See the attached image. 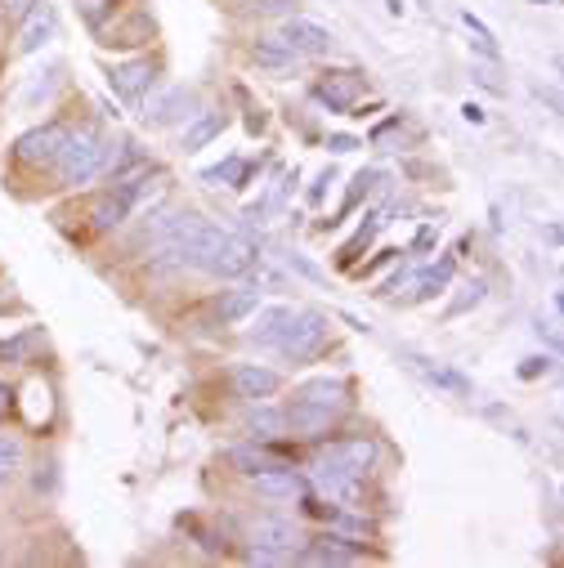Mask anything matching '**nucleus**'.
Segmentation results:
<instances>
[{
    "instance_id": "nucleus-1",
    "label": "nucleus",
    "mask_w": 564,
    "mask_h": 568,
    "mask_svg": "<svg viewBox=\"0 0 564 568\" xmlns=\"http://www.w3.org/2000/svg\"><path fill=\"white\" fill-rule=\"evenodd\" d=\"M103 162H108V139L94 125H81V130H68L63 149L54 158V171L63 189H81L94 175H103Z\"/></svg>"
},
{
    "instance_id": "nucleus-2",
    "label": "nucleus",
    "mask_w": 564,
    "mask_h": 568,
    "mask_svg": "<svg viewBox=\"0 0 564 568\" xmlns=\"http://www.w3.org/2000/svg\"><path fill=\"white\" fill-rule=\"evenodd\" d=\"M193 268H202L211 277H242L255 268V242L242 233H224V229L207 224L198 255H193Z\"/></svg>"
},
{
    "instance_id": "nucleus-3",
    "label": "nucleus",
    "mask_w": 564,
    "mask_h": 568,
    "mask_svg": "<svg viewBox=\"0 0 564 568\" xmlns=\"http://www.w3.org/2000/svg\"><path fill=\"white\" fill-rule=\"evenodd\" d=\"M328 341H332V327H328V318L319 310H292L288 318H282V327H278V336L269 345L278 354L296 358V363H310V358H319L328 349Z\"/></svg>"
},
{
    "instance_id": "nucleus-4",
    "label": "nucleus",
    "mask_w": 564,
    "mask_h": 568,
    "mask_svg": "<svg viewBox=\"0 0 564 568\" xmlns=\"http://www.w3.org/2000/svg\"><path fill=\"white\" fill-rule=\"evenodd\" d=\"M108 85L117 90V99H125L130 108H139V103H144V94L158 85V63L153 59L117 63V68H108Z\"/></svg>"
},
{
    "instance_id": "nucleus-5",
    "label": "nucleus",
    "mask_w": 564,
    "mask_h": 568,
    "mask_svg": "<svg viewBox=\"0 0 564 568\" xmlns=\"http://www.w3.org/2000/svg\"><path fill=\"white\" fill-rule=\"evenodd\" d=\"M63 139H68V125H59V121L37 125V130H28L19 144H14V158H19L23 166H54Z\"/></svg>"
},
{
    "instance_id": "nucleus-6",
    "label": "nucleus",
    "mask_w": 564,
    "mask_h": 568,
    "mask_svg": "<svg viewBox=\"0 0 564 568\" xmlns=\"http://www.w3.org/2000/svg\"><path fill=\"white\" fill-rule=\"evenodd\" d=\"M310 475H314V488H319L323 497H332V501H359V484H363V479L350 475L332 453H323Z\"/></svg>"
},
{
    "instance_id": "nucleus-7",
    "label": "nucleus",
    "mask_w": 564,
    "mask_h": 568,
    "mask_svg": "<svg viewBox=\"0 0 564 568\" xmlns=\"http://www.w3.org/2000/svg\"><path fill=\"white\" fill-rule=\"evenodd\" d=\"M282 41H288L301 59H319V54L332 50V32L323 23H314V19H301V14L282 23Z\"/></svg>"
},
{
    "instance_id": "nucleus-8",
    "label": "nucleus",
    "mask_w": 564,
    "mask_h": 568,
    "mask_svg": "<svg viewBox=\"0 0 564 568\" xmlns=\"http://www.w3.org/2000/svg\"><path fill=\"white\" fill-rule=\"evenodd\" d=\"M251 546H264V550H278V555L296 559V550L305 546V537L288 519H260V524H251Z\"/></svg>"
},
{
    "instance_id": "nucleus-9",
    "label": "nucleus",
    "mask_w": 564,
    "mask_h": 568,
    "mask_svg": "<svg viewBox=\"0 0 564 568\" xmlns=\"http://www.w3.org/2000/svg\"><path fill=\"white\" fill-rule=\"evenodd\" d=\"M233 389L242 398H251V403H264V398H273L282 389V376L273 367H264V363H238L233 367Z\"/></svg>"
},
{
    "instance_id": "nucleus-10",
    "label": "nucleus",
    "mask_w": 564,
    "mask_h": 568,
    "mask_svg": "<svg viewBox=\"0 0 564 568\" xmlns=\"http://www.w3.org/2000/svg\"><path fill=\"white\" fill-rule=\"evenodd\" d=\"M19 23H23L19 28V54H37L54 37V6H50V0H37V6Z\"/></svg>"
},
{
    "instance_id": "nucleus-11",
    "label": "nucleus",
    "mask_w": 564,
    "mask_h": 568,
    "mask_svg": "<svg viewBox=\"0 0 564 568\" xmlns=\"http://www.w3.org/2000/svg\"><path fill=\"white\" fill-rule=\"evenodd\" d=\"M296 398H305V403L328 407L332 416H341V412L350 407V385H345L341 376H314V381H305V385L296 389Z\"/></svg>"
},
{
    "instance_id": "nucleus-12",
    "label": "nucleus",
    "mask_w": 564,
    "mask_h": 568,
    "mask_svg": "<svg viewBox=\"0 0 564 568\" xmlns=\"http://www.w3.org/2000/svg\"><path fill=\"white\" fill-rule=\"evenodd\" d=\"M282 416H288V430L301 435V439H319V435L332 430V412H328V407H314V403H305V398H296Z\"/></svg>"
},
{
    "instance_id": "nucleus-13",
    "label": "nucleus",
    "mask_w": 564,
    "mask_h": 568,
    "mask_svg": "<svg viewBox=\"0 0 564 568\" xmlns=\"http://www.w3.org/2000/svg\"><path fill=\"white\" fill-rule=\"evenodd\" d=\"M407 363L426 376L435 389H444V394H457V398H466L471 394V381L462 376V372H453V367H444V363H435V358H426V354H412L407 349Z\"/></svg>"
},
{
    "instance_id": "nucleus-14",
    "label": "nucleus",
    "mask_w": 564,
    "mask_h": 568,
    "mask_svg": "<svg viewBox=\"0 0 564 568\" xmlns=\"http://www.w3.org/2000/svg\"><path fill=\"white\" fill-rule=\"evenodd\" d=\"M251 59H255L264 72H292L301 54H296L288 41H282V37H255V41H251Z\"/></svg>"
},
{
    "instance_id": "nucleus-15",
    "label": "nucleus",
    "mask_w": 564,
    "mask_h": 568,
    "mask_svg": "<svg viewBox=\"0 0 564 568\" xmlns=\"http://www.w3.org/2000/svg\"><path fill=\"white\" fill-rule=\"evenodd\" d=\"M255 310H260V296H255V292H220V296L211 301V318L224 323V327L251 318Z\"/></svg>"
},
{
    "instance_id": "nucleus-16",
    "label": "nucleus",
    "mask_w": 564,
    "mask_h": 568,
    "mask_svg": "<svg viewBox=\"0 0 564 568\" xmlns=\"http://www.w3.org/2000/svg\"><path fill=\"white\" fill-rule=\"evenodd\" d=\"M251 488L260 497H296L301 493V475L292 466H269V470L251 475Z\"/></svg>"
},
{
    "instance_id": "nucleus-17",
    "label": "nucleus",
    "mask_w": 564,
    "mask_h": 568,
    "mask_svg": "<svg viewBox=\"0 0 564 568\" xmlns=\"http://www.w3.org/2000/svg\"><path fill=\"white\" fill-rule=\"evenodd\" d=\"M328 453H332L350 475H359V479H363V475L372 470V462H376V444H372V439H341V444H332Z\"/></svg>"
},
{
    "instance_id": "nucleus-18",
    "label": "nucleus",
    "mask_w": 564,
    "mask_h": 568,
    "mask_svg": "<svg viewBox=\"0 0 564 568\" xmlns=\"http://www.w3.org/2000/svg\"><path fill=\"white\" fill-rule=\"evenodd\" d=\"M381 229H385V211H372V215H363V229H359V233H354V237L341 246L336 264H341V268H354V264H359V255L372 246V237H376Z\"/></svg>"
},
{
    "instance_id": "nucleus-19",
    "label": "nucleus",
    "mask_w": 564,
    "mask_h": 568,
    "mask_svg": "<svg viewBox=\"0 0 564 568\" xmlns=\"http://www.w3.org/2000/svg\"><path fill=\"white\" fill-rule=\"evenodd\" d=\"M224 125H229V112H202L189 130H184V139H180V149L184 153H198V149H207L215 134H224Z\"/></svg>"
},
{
    "instance_id": "nucleus-20",
    "label": "nucleus",
    "mask_w": 564,
    "mask_h": 568,
    "mask_svg": "<svg viewBox=\"0 0 564 568\" xmlns=\"http://www.w3.org/2000/svg\"><path fill=\"white\" fill-rule=\"evenodd\" d=\"M189 108H193V90H189V85H175V90H167V94L149 108V121L171 125V121H180V116H193Z\"/></svg>"
},
{
    "instance_id": "nucleus-21",
    "label": "nucleus",
    "mask_w": 564,
    "mask_h": 568,
    "mask_svg": "<svg viewBox=\"0 0 564 568\" xmlns=\"http://www.w3.org/2000/svg\"><path fill=\"white\" fill-rule=\"evenodd\" d=\"M453 282V255H444L440 264H431L426 273H416V301H431V296H440L444 287Z\"/></svg>"
},
{
    "instance_id": "nucleus-22",
    "label": "nucleus",
    "mask_w": 564,
    "mask_h": 568,
    "mask_svg": "<svg viewBox=\"0 0 564 568\" xmlns=\"http://www.w3.org/2000/svg\"><path fill=\"white\" fill-rule=\"evenodd\" d=\"M229 466L251 479V475H260V470H269V466H288V462L273 457L269 448H233V453H229Z\"/></svg>"
},
{
    "instance_id": "nucleus-23",
    "label": "nucleus",
    "mask_w": 564,
    "mask_h": 568,
    "mask_svg": "<svg viewBox=\"0 0 564 568\" xmlns=\"http://www.w3.org/2000/svg\"><path fill=\"white\" fill-rule=\"evenodd\" d=\"M246 430H251L255 439H273V435H288V416H282L278 407H255V412L246 416Z\"/></svg>"
},
{
    "instance_id": "nucleus-24",
    "label": "nucleus",
    "mask_w": 564,
    "mask_h": 568,
    "mask_svg": "<svg viewBox=\"0 0 564 568\" xmlns=\"http://www.w3.org/2000/svg\"><path fill=\"white\" fill-rule=\"evenodd\" d=\"M246 162L242 158H229V162H220V166H211V171H202V184H211V189H242L246 184Z\"/></svg>"
},
{
    "instance_id": "nucleus-25",
    "label": "nucleus",
    "mask_w": 564,
    "mask_h": 568,
    "mask_svg": "<svg viewBox=\"0 0 564 568\" xmlns=\"http://www.w3.org/2000/svg\"><path fill=\"white\" fill-rule=\"evenodd\" d=\"M130 220V206H125V197H117V193H108L99 206H94V233H112L117 224H125Z\"/></svg>"
},
{
    "instance_id": "nucleus-26",
    "label": "nucleus",
    "mask_w": 564,
    "mask_h": 568,
    "mask_svg": "<svg viewBox=\"0 0 564 568\" xmlns=\"http://www.w3.org/2000/svg\"><path fill=\"white\" fill-rule=\"evenodd\" d=\"M376 184H381V175H376V171H359V175H354V189H350V197H345V206H341V215L323 220V229H336V224H341V220H345V215H350V211H354V206H359Z\"/></svg>"
},
{
    "instance_id": "nucleus-27",
    "label": "nucleus",
    "mask_w": 564,
    "mask_h": 568,
    "mask_svg": "<svg viewBox=\"0 0 564 568\" xmlns=\"http://www.w3.org/2000/svg\"><path fill=\"white\" fill-rule=\"evenodd\" d=\"M292 314V305H269V310H260L255 314V327H251V341H260V345H269L273 336H278V327H282V318Z\"/></svg>"
},
{
    "instance_id": "nucleus-28",
    "label": "nucleus",
    "mask_w": 564,
    "mask_h": 568,
    "mask_svg": "<svg viewBox=\"0 0 564 568\" xmlns=\"http://www.w3.org/2000/svg\"><path fill=\"white\" fill-rule=\"evenodd\" d=\"M23 462V444L14 435H0V484H6Z\"/></svg>"
},
{
    "instance_id": "nucleus-29",
    "label": "nucleus",
    "mask_w": 564,
    "mask_h": 568,
    "mask_svg": "<svg viewBox=\"0 0 564 568\" xmlns=\"http://www.w3.org/2000/svg\"><path fill=\"white\" fill-rule=\"evenodd\" d=\"M77 6H81V14H85L90 28H103V14L117 10V0H77Z\"/></svg>"
},
{
    "instance_id": "nucleus-30",
    "label": "nucleus",
    "mask_w": 564,
    "mask_h": 568,
    "mask_svg": "<svg viewBox=\"0 0 564 568\" xmlns=\"http://www.w3.org/2000/svg\"><path fill=\"white\" fill-rule=\"evenodd\" d=\"M462 296L449 305V314H462V310H471V305H480L484 301V282H466V287H457Z\"/></svg>"
},
{
    "instance_id": "nucleus-31",
    "label": "nucleus",
    "mask_w": 564,
    "mask_h": 568,
    "mask_svg": "<svg viewBox=\"0 0 564 568\" xmlns=\"http://www.w3.org/2000/svg\"><path fill=\"white\" fill-rule=\"evenodd\" d=\"M32 6H37V0H0V14H6V19H23Z\"/></svg>"
},
{
    "instance_id": "nucleus-32",
    "label": "nucleus",
    "mask_w": 564,
    "mask_h": 568,
    "mask_svg": "<svg viewBox=\"0 0 564 568\" xmlns=\"http://www.w3.org/2000/svg\"><path fill=\"white\" fill-rule=\"evenodd\" d=\"M403 282H412V273H407V268H394V273L381 282V292H376V296H390V292H399Z\"/></svg>"
},
{
    "instance_id": "nucleus-33",
    "label": "nucleus",
    "mask_w": 564,
    "mask_h": 568,
    "mask_svg": "<svg viewBox=\"0 0 564 568\" xmlns=\"http://www.w3.org/2000/svg\"><path fill=\"white\" fill-rule=\"evenodd\" d=\"M28 354V336H14V341H0V358H23Z\"/></svg>"
},
{
    "instance_id": "nucleus-34",
    "label": "nucleus",
    "mask_w": 564,
    "mask_h": 568,
    "mask_svg": "<svg viewBox=\"0 0 564 568\" xmlns=\"http://www.w3.org/2000/svg\"><path fill=\"white\" fill-rule=\"evenodd\" d=\"M328 184H336V171H323V175H319V184L310 189V202H323V193H328Z\"/></svg>"
},
{
    "instance_id": "nucleus-35",
    "label": "nucleus",
    "mask_w": 564,
    "mask_h": 568,
    "mask_svg": "<svg viewBox=\"0 0 564 568\" xmlns=\"http://www.w3.org/2000/svg\"><path fill=\"white\" fill-rule=\"evenodd\" d=\"M359 149V139H350V134H336L332 139V153H354Z\"/></svg>"
},
{
    "instance_id": "nucleus-36",
    "label": "nucleus",
    "mask_w": 564,
    "mask_h": 568,
    "mask_svg": "<svg viewBox=\"0 0 564 568\" xmlns=\"http://www.w3.org/2000/svg\"><path fill=\"white\" fill-rule=\"evenodd\" d=\"M462 116H466L471 125H484V108H480V103H462Z\"/></svg>"
},
{
    "instance_id": "nucleus-37",
    "label": "nucleus",
    "mask_w": 564,
    "mask_h": 568,
    "mask_svg": "<svg viewBox=\"0 0 564 568\" xmlns=\"http://www.w3.org/2000/svg\"><path fill=\"white\" fill-rule=\"evenodd\" d=\"M10 407H14V389L0 381V416H10Z\"/></svg>"
},
{
    "instance_id": "nucleus-38",
    "label": "nucleus",
    "mask_w": 564,
    "mask_h": 568,
    "mask_svg": "<svg viewBox=\"0 0 564 568\" xmlns=\"http://www.w3.org/2000/svg\"><path fill=\"white\" fill-rule=\"evenodd\" d=\"M292 264H296V268H301L305 277H314V282H323V273H319V268H314L310 260H301V255H292Z\"/></svg>"
},
{
    "instance_id": "nucleus-39",
    "label": "nucleus",
    "mask_w": 564,
    "mask_h": 568,
    "mask_svg": "<svg viewBox=\"0 0 564 568\" xmlns=\"http://www.w3.org/2000/svg\"><path fill=\"white\" fill-rule=\"evenodd\" d=\"M542 367H546V358H528V363H524V367H520V376H537V372H542Z\"/></svg>"
}]
</instances>
